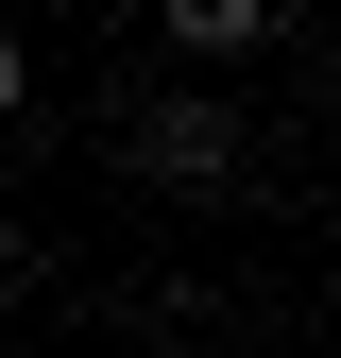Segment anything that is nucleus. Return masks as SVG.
<instances>
[{
	"instance_id": "7ed1b4c3",
	"label": "nucleus",
	"mask_w": 341,
	"mask_h": 358,
	"mask_svg": "<svg viewBox=\"0 0 341 358\" xmlns=\"http://www.w3.org/2000/svg\"><path fill=\"white\" fill-rule=\"evenodd\" d=\"M0 290H34V222H0Z\"/></svg>"
},
{
	"instance_id": "20e7f679",
	"label": "nucleus",
	"mask_w": 341,
	"mask_h": 358,
	"mask_svg": "<svg viewBox=\"0 0 341 358\" xmlns=\"http://www.w3.org/2000/svg\"><path fill=\"white\" fill-rule=\"evenodd\" d=\"M17 103H34V52H17V34H0V120H17Z\"/></svg>"
},
{
	"instance_id": "f03ea898",
	"label": "nucleus",
	"mask_w": 341,
	"mask_h": 358,
	"mask_svg": "<svg viewBox=\"0 0 341 358\" xmlns=\"http://www.w3.org/2000/svg\"><path fill=\"white\" fill-rule=\"evenodd\" d=\"M154 34H170L188 69H256V52L290 34V0H154Z\"/></svg>"
},
{
	"instance_id": "f257e3e1",
	"label": "nucleus",
	"mask_w": 341,
	"mask_h": 358,
	"mask_svg": "<svg viewBox=\"0 0 341 358\" xmlns=\"http://www.w3.org/2000/svg\"><path fill=\"white\" fill-rule=\"evenodd\" d=\"M119 154H137L154 188L222 205V188H239V103H205V85H170V103H137V120H119Z\"/></svg>"
}]
</instances>
